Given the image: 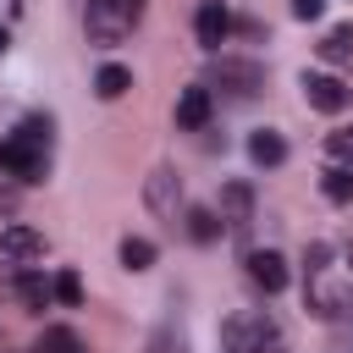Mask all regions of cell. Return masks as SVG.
<instances>
[{
  "label": "cell",
  "instance_id": "1",
  "mask_svg": "<svg viewBox=\"0 0 353 353\" xmlns=\"http://www.w3.org/2000/svg\"><path fill=\"white\" fill-rule=\"evenodd\" d=\"M0 165H6L11 176H22V182H39L44 165H50V121H44V116H28L22 132L0 138Z\"/></svg>",
  "mask_w": 353,
  "mask_h": 353
},
{
  "label": "cell",
  "instance_id": "2",
  "mask_svg": "<svg viewBox=\"0 0 353 353\" xmlns=\"http://www.w3.org/2000/svg\"><path fill=\"white\" fill-rule=\"evenodd\" d=\"M143 0H88L83 11V28H88V44H121L138 22Z\"/></svg>",
  "mask_w": 353,
  "mask_h": 353
},
{
  "label": "cell",
  "instance_id": "3",
  "mask_svg": "<svg viewBox=\"0 0 353 353\" xmlns=\"http://www.w3.org/2000/svg\"><path fill=\"white\" fill-rule=\"evenodd\" d=\"M276 342H281V331H276V320L259 314V309L221 320V347H226V353H270Z\"/></svg>",
  "mask_w": 353,
  "mask_h": 353
},
{
  "label": "cell",
  "instance_id": "4",
  "mask_svg": "<svg viewBox=\"0 0 353 353\" xmlns=\"http://www.w3.org/2000/svg\"><path fill=\"white\" fill-rule=\"evenodd\" d=\"M210 83H221V88H226V94H237V99H248V94H259V88H265V72H259L254 61L215 55V66H210Z\"/></svg>",
  "mask_w": 353,
  "mask_h": 353
},
{
  "label": "cell",
  "instance_id": "5",
  "mask_svg": "<svg viewBox=\"0 0 353 353\" xmlns=\"http://www.w3.org/2000/svg\"><path fill=\"white\" fill-rule=\"evenodd\" d=\"M221 221H226L232 237H248V226H254V188L243 176L237 182H221Z\"/></svg>",
  "mask_w": 353,
  "mask_h": 353
},
{
  "label": "cell",
  "instance_id": "6",
  "mask_svg": "<svg viewBox=\"0 0 353 353\" xmlns=\"http://www.w3.org/2000/svg\"><path fill=\"white\" fill-rule=\"evenodd\" d=\"M303 99H309L314 110L336 116V110H347V105H353V88H347L342 77H331V72H309V77H303Z\"/></svg>",
  "mask_w": 353,
  "mask_h": 353
},
{
  "label": "cell",
  "instance_id": "7",
  "mask_svg": "<svg viewBox=\"0 0 353 353\" xmlns=\"http://www.w3.org/2000/svg\"><path fill=\"white\" fill-rule=\"evenodd\" d=\"M193 33H199V44H204V50H221V44H226V33H232V11H226L221 0H204V6H199V17H193Z\"/></svg>",
  "mask_w": 353,
  "mask_h": 353
},
{
  "label": "cell",
  "instance_id": "8",
  "mask_svg": "<svg viewBox=\"0 0 353 353\" xmlns=\"http://www.w3.org/2000/svg\"><path fill=\"white\" fill-rule=\"evenodd\" d=\"M143 199H149V210H154L160 221H176V210H182V182H176L171 171H154V176L143 182Z\"/></svg>",
  "mask_w": 353,
  "mask_h": 353
},
{
  "label": "cell",
  "instance_id": "9",
  "mask_svg": "<svg viewBox=\"0 0 353 353\" xmlns=\"http://www.w3.org/2000/svg\"><path fill=\"white\" fill-rule=\"evenodd\" d=\"M0 254L17 259V265H28V259L44 254V237H39L33 226H22V221H6V226H0Z\"/></svg>",
  "mask_w": 353,
  "mask_h": 353
},
{
  "label": "cell",
  "instance_id": "10",
  "mask_svg": "<svg viewBox=\"0 0 353 353\" xmlns=\"http://www.w3.org/2000/svg\"><path fill=\"white\" fill-rule=\"evenodd\" d=\"M248 276H254V287H265V292H281L287 287V259L276 254V248H248Z\"/></svg>",
  "mask_w": 353,
  "mask_h": 353
},
{
  "label": "cell",
  "instance_id": "11",
  "mask_svg": "<svg viewBox=\"0 0 353 353\" xmlns=\"http://www.w3.org/2000/svg\"><path fill=\"white\" fill-rule=\"evenodd\" d=\"M204 121H210V88L193 83V88L176 94V127L182 132H204Z\"/></svg>",
  "mask_w": 353,
  "mask_h": 353
},
{
  "label": "cell",
  "instance_id": "12",
  "mask_svg": "<svg viewBox=\"0 0 353 353\" xmlns=\"http://www.w3.org/2000/svg\"><path fill=\"white\" fill-rule=\"evenodd\" d=\"M127 88H132V72H127V66H116V61H105V66L94 72V94H99V99H121Z\"/></svg>",
  "mask_w": 353,
  "mask_h": 353
},
{
  "label": "cell",
  "instance_id": "13",
  "mask_svg": "<svg viewBox=\"0 0 353 353\" xmlns=\"http://www.w3.org/2000/svg\"><path fill=\"white\" fill-rule=\"evenodd\" d=\"M248 154H254V165H281V160H287V143H281V132L259 127V132L248 138Z\"/></svg>",
  "mask_w": 353,
  "mask_h": 353
},
{
  "label": "cell",
  "instance_id": "14",
  "mask_svg": "<svg viewBox=\"0 0 353 353\" xmlns=\"http://www.w3.org/2000/svg\"><path fill=\"white\" fill-rule=\"evenodd\" d=\"M182 221H188V237H193V243H215V237H221V226H226V221H221V210H204V204H199V210H188Z\"/></svg>",
  "mask_w": 353,
  "mask_h": 353
},
{
  "label": "cell",
  "instance_id": "15",
  "mask_svg": "<svg viewBox=\"0 0 353 353\" xmlns=\"http://www.w3.org/2000/svg\"><path fill=\"white\" fill-rule=\"evenodd\" d=\"M33 353H83V342H77V331H66V325H44V336L33 342Z\"/></svg>",
  "mask_w": 353,
  "mask_h": 353
},
{
  "label": "cell",
  "instance_id": "16",
  "mask_svg": "<svg viewBox=\"0 0 353 353\" xmlns=\"http://www.w3.org/2000/svg\"><path fill=\"white\" fill-rule=\"evenodd\" d=\"M17 298H22L28 309H44V303L55 298V287H44V276H33V270H22V276H17Z\"/></svg>",
  "mask_w": 353,
  "mask_h": 353
},
{
  "label": "cell",
  "instance_id": "17",
  "mask_svg": "<svg viewBox=\"0 0 353 353\" xmlns=\"http://www.w3.org/2000/svg\"><path fill=\"white\" fill-rule=\"evenodd\" d=\"M347 55H353V28L342 22V28H331V33L320 39V61H331V66H336V61H347Z\"/></svg>",
  "mask_w": 353,
  "mask_h": 353
},
{
  "label": "cell",
  "instance_id": "18",
  "mask_svg": "<svg viewBox=\"0 0 353 353\" xmlns=\"http://www.w3.org/2000/svg\"><path fill=\"white\" fill-rule=\"evenodd\" d=\"M320 188H325V199H331V204H353V165H331Z\"/></svg>",
  "mask_w": 353,
  "mask_h": 353
},
{
  "label": "cell",
  "instance_id": "19",
  "mask_svg": "<svg viewBox=\"0 0 353 353\" xmlns=\"http://www.w3.org/2000/svg\"><path fill=\"white\" fill-rule=\"evenodd\" d=\"M121 265L127 270H149L154 265V243L149 237H121Z\"/></svg>",
  "mask_w": 353,
  "mask_h": 353
},
{
  "label": "cell",
  "instance_id": "20",
  "mask_svg": "<svg viewBox=\"0 0 353 353\" xmlns=\"http://www.w3.org/2000/svg\"><path fill=\"white\" fill-rule=\"evenodd\" d=\"M50 287H55V298H61L66 309H77V303H83V281H77V270H61Z\"/></svg>",
  "mask_w": 353,
  "mask_h": 353
},
{
  "label": "cell",
  "instance_id": "21",
  "mask_svg": "<svg viewBox=\"0 0 353 353\" xmlns=\"http://www.w3.org/2000/svg\"><path fill=\"white\" fill-rule=\"evenodd\" d=\"M325 149H331L336 165H353V127H336V132L325 138Z\"/></svg>",
  "mask_w": 353,
  "mask_h": 353
},
{
  "label": "cell",
  "instance_id": "22",
  "mask_svg": "<svg viewBox=\"0 0 353 353\" xmlns=\"http://www.w3.org/2000/svg\"><path fill=\"white\" fill-rule=\"evenodd\" d=\"M325 11V0H292V17H303V22H314Z\"/></svg>",
  "mask_w": 353,
  "mask_h": 353
},
{
  "label": "cell",
  "instance_id": "23",
  "mask_svg": "<svg viewBox=\"0 0 353 353\" xmlns=\"http://www.w3.org/2000/svg\"><path fill=\"white\" fill-rule=\"evenodd\" d=\"M6 44H11V33H6V28H0V55H6Z\"/></svg>",
  "mask_w": 353,
  "mask_h": 353
}]
</instances>
